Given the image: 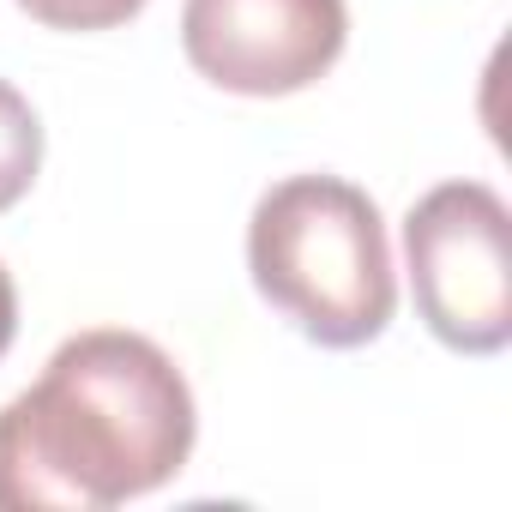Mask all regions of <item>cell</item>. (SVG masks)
Instances as JSON below:
<instances>
[{
	"label": "cell",
	"mask_w": 512,
	"mask_h": 512,
	"mask_svg": "<svg viewBox=\"0 0 512 512\" xmlns=\"http://www.w3.org/2000/svg\"><path fill=\"white\" fill-rule=\"evenodd\" d=\"M193 386L163 344L121 326L73 332L37 386L0 404V512H109L193 458Z\"/></svg>",
	"instance_id": "1"
},
{
	"label": "cell",
	"mask_w": 512,
	"mask_h": 512,
	"mask_svg": "<svg viewBox=\"0 0 512 512\" xmlns=\"http://www.w3.org/2000/svg\"><path fill=\"white\" fill-rule=\"evenodd\" d=\"M13 7L49 31H115L145 13V0H13Z\"/></svg>",
	"instance_id": "6"
},
{
	"label": "cell",
	"mask_w": 512,
	"mask_h": 512,
	"mask_svg": "<svg viewBox=\"0 0 512 512\" xmlns=\"http://www.w3.org/2000/svg\"><path fill=\"white\" fill-rule=\"evenodd\" d=\"M404 272L446 350L500 356L512 344V211L488 181H440L410 205Z\"/></svg>",
	"instance_id": "3"
},
{
	"label": "cell",
	"mask_w": 512,
	"mask_h": 512,
	"mask_svg": "<svg viewBox=\"0 0 512 512\" xmlns=\"http://www.w3.org/2000/svg\"><path fill=\"white\" fill-rule=\"evenodd\" d=\"M247 272L308 344L362 350L398 314L380 205L344 175H284L247 217Z\"/></svg>",
	"instance_id": "2"
},
{
	"label": "cell",
	"mask_w": 512,
	"mask_h": 512,
	"mask_svg": "<svg viewBox=\"0 0 512 512\" xmlns=\"http://www.w3.org/2000/svg\"><path fill=\"white\" fill-rule=\"evenodd\" d=\"M13 338H19V284H13L7 266H0V356L13 350Z\"/></svg>",
	"instance_id": "7"
},
{
	"label": "cell",
	"mask_w": 512,
	"mask_h": 512,
	"mask_svg": "<svg viewBox=\"0 0 512 512\" xmlns=\"http://www.w3.org/2000/svg\"><path fill=\"white\" fill-rule=\"evenodd\" d=\"M350 43L344 0H181V55L229 97H296Z\"/></svg>",
	"instance_id": "4"
},
{
	"label": "cell",
	"mask_w": 512,
	"mask_h": 512,
	"mask_svg": "<svg viewBox=\"0 0 512 512\" xmlns=\"http://www.w3.org/2000/svg\"><path fill=\"white\" fill-rule=\"evenodd\" d=\"M43 169V121L19 85L0 79V211H13Z\"/></svg>",
	"instance_id": "5"
}]
</instances>
